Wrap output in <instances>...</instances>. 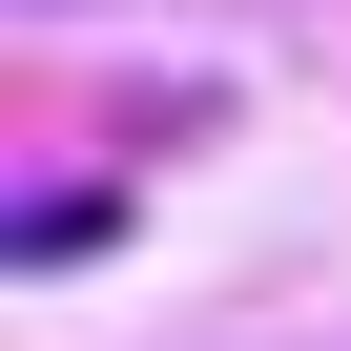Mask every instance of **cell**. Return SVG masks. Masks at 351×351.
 <instances>
[{
    "instance_id": "6da1fadb",
    "label": "cell",
    "mask_w": 351,
    "mask_h": 351,
    "mask_svg": "<svg viewBox=\"0 0 351 351\" xmlns=\"http://www.w3.org/2000/svg\"><path fill=\"white\" fill-rule=\"evenodd\" d=\"M104 228H124V186H21V248H42V269H62V248H104Z\"/></svg>"
}]
</instances>
